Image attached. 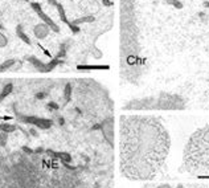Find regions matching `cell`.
I'll return each mask as SVG.
<instances>
[{
    "label": "cell",
    "mask_w": 209,
    "mask_h": 188,
    "mask_svg": "<svg viewBox=\"0 0 209 188\" xmlns=\"http://www.w3.org/2000/svg\"><path fill=\"white\" fill-rule=\"evenodd\" d=\"M58 123H60V125H61V126H62L64 123H65V121H64V118H60V119H58Z\"/></svg>",
    "instance_id": "cell-19"
},
{
    "label": "cell",
    "mask_w": 209,
    "mask_h": 188,
    "mask_svg": "<svg viewBox=\"0 0 209 188\" xmlns=\"http://www.w3.org/2000/svg\"><path fill=\"white\" fill-rule=\"evenodd\" d=\"M0 28H1V27H0Z\"/></svg>",
    "instance_id": "cell-22"
},
{
    "label": "cell",
    "mask_w": 209,
    "mask_h": 188,
    "mask_svg": "<svg viewBox=\"0 0 209 188\" xmlns=\"http://www.w3.org/2000/svg\"><path fill=\"white\" fill-rule=\"evenodd\" d=\"M29 134H32L33 137H37V131H36V129H33V127L29 130Z\"/></svg>",
    "instance_id": "cell-16"
},
{
    "label": "cell",
    "mask_w": 209,
    "mask_h": 188,
    "mask_svg": "<svg viewBox=\"0 0 209 188\" xmlns=\"http://www.w3.org/2000/svg\"><path fill=\"white\" fill-rule=\"evenodd\" d=\"M185 162L195 169H209V127L192 135L185 150Z\"/></svg>",
    "instance_id": "cell-2"
},
{
    "label": "cell",
    "mask_w": 209,
    "mask_h": 188,
    "mask_svg": "<svg viewBox=\"0 0 209 188\" xmlns=\"http://www.w3.org/2000/svg\"><path fill=\"white\" fill-rule=\"evenodd\" d=\"M49 107H50V109H58V106H57V105L54 104V102H50V104H49Z\"/></svg>",
    "instance_id": "cell-18"
},
{
    "label": "cell",
    "mask_w": 209,
    "mask_h": 188,
    "mask_svg": "<svg viewBox=\"0 0 209 188\" xmlns=\"http://www.w3.org/2000/svg\"><path fill=\"white\" fill-rule=\"evenodd\" d=\"M52 158H56V159H60L62 163H70L73 160V158H72V155L70 154H68V152H54L53 151V154H52Z\"/></svg>",
    "instance_id": "cell-7"
},
{
    "label": "cell",
    "mask_w": 209,
    "mask_h": 188,
    "mask_svg": "<svg viewBox=\"0 0 209 188\" xmlns=\"http://www.w3.org/2000/svg\"><path fill=\"white\" fill-rule=\"evenodd\" d=\"M70 91H72V86H70V85H66V88H65V97L66 98H69Z\"/></svg>",
    "instance_id": "cell-15"
},
{
    "label": "cell",
    "mask_w": 209,
    "mask_h": 188,
    "mask_svg": "<svg viewBox=\"0 0 209 188\" xmlns=\"http://www.w3.org/2000/svg\"><path fill=\"white\" fill-rule=\"evenodd\" d=\"M155 107H159V109H181V107H184V102L177 95L163 94V95H160L159 101L156 102Z\"/></svg>",
    "instance_id": "cell-3"
},
{
    "label": "cell",
    "mask_w": 209,
    "mask_h": 188,
    "mask_svg": "<svg viewBox=\"0 0 209 188\" xmlns=\"http://www.w3.org/2000/svg\"><path fill=\"white\" fill-rule=\"evenodd\" d=\"M0 130L3 132H7V134H10V132H13L17 130V126L16 125H11V123H3V125H0Z\"/></svg>",
    "instance_id": "cell-8"
},
{
    "label": "cell",
    "mask_w": 209,
    "mask_h": 188,
    "mask_svg": "<svg viewBox=\"0 0 209 188\" xmlns=\"http://www.w3.org/2000/svg\"><path fill=\"white\" fill-rule=\"evenodd\" d=\"M44 97H45L44 94H37V98H44Z\"/></svg>",
    "instance_id": "cell-21"
},
{
    "label": "cell",
    "mask_w": 209,
    "mask_h": 188,
    "mask_svg": "<svg viewBox=\"0 0 209 188\" xmlns=\"http://www.w3.org/2000/svg\"><path fill=\"white\" fill-rule=\"evenodd\" d=\"M12 91V84H8V85H5L4 86V89H3V91L0 93V101H3L4 98L8 95V94Z\"/></svg>",
    "instance_id": "cell-9"
},
{
    "label": "cell",
    "mask_w": 209,
    "mask_h": 188,
    "mask_svg": "<svg viewBox=\"0 0 209 188\" xmlns=\"http://www.w3.org/2000/svg\"><path fill=\"white\" fill-rule=\"evenodd\" d=\"M48 1H49L50 4H53V5H56V4H57V3H56V0H48Z\"/></svg>",
    "instance_id": "cell-20"
},
{
    "label": "cell",
    "mask_w": 209,
    "mask_h": 188,
    "mask_svg": "<svg viewBox=\"0 0 209 188\" xmlns=\"http://www.w3.org/2000/svg\"><path fill=\"white\" fill-rule=\"evenodd\" d=\"M7 44H8V38H7V36L4 35V33H1V32H0V48L5 47Z\"/></svg>",
    "instance_id": "cell-13"
},
{
    "label": "cell",
    "mask_w": 209,
    "mask_h": 188,
    "mask_svg": "<svg viewBox=\"0 0 209 188\" xmlns=\"http://www.w3.org/2000/svg\"><path fill=\"white\" fill-rule=\"evenodd\" d=\"M21 121H23L24 123H28V125H31V126H36V127H38V129H42V130L49 129L50 126L53 125V121H50V119L37 118V117H33V115L21 117Z\"/></svg>",
    "instance_id": "cell-4"
},
{
    "label": "cell",
    "mask_w": 209,
    "mask_h": 188,
    "mask_svg": "<svg viewBox=\"0 0 209 188\" xmlns=\"http://www.w3.org/2000/svg\"><path fill=\"white\" fill-rule=\"evenodd\" d=\"M13 64H15V61H13V60H10V61H5V62H4L3 65L0 66V70H1V72H3V70H7L8 68H11V66L13 65Z\"/></svg>",
    "instance_id": "cell-12"
},
{
    "label": "cell",
    "mask_w": 209,
    "mask_h": 188,
    "mask_svg": "<svg viewBox=\"0 0 209 188\" xmlns=\"http://www.w3.org/2000/svg\"><path fill=\"white\" fill-rule=\"evenodd\" d=\"M17 36H19V37L21 38V40L24 41V43H27V44H31V41H29L28 36H27V35H25V33H24V32H23V29L20 28V27H19V28H17Z\"/></svg>",
    "instance_id": "cell-10"
},
{
    "label": "cell",
    "mask_w": 209,
    "mask_h": 188,
    "mask_svg": "<svg viewBox=\"0 0 209 188\" xmlns=\"http://www.w3.org/2000/svg\"><path fill=\"white\" fill-rule=\"evenodd\" d=\"M49 32H50V27L48 24H45V23H40V24H37L33 28L34 36L37 38H40V40L47 37V36L49 35Z\"/></svg>",
    "instance_id": "cell-6"
},
{
    "label": "cell",
    "mask_w": 209,
    "mask_h": 188,
    "mask_svg": "<svg viewBox=\"0 0 209 188\" xmlns=\"http://www.w3.org/2000/svg\"><path fill=\"white\" fill-rule=\"evenodd\" d=\"M81 8L91 16L93 13H97L99 11V4H98L97 0H82Z\"/></svg>",
    "instance_id": "cell-5"
},
{
    "label": "cell",
    "mask_w": 209,
    "mask_h": 188,
    "mask_svg": "<svg viewBox=\"0 0 209 188\" xmlns=\"http://www.w3.org/2000/svg\"><path fill=\"white\" fill-rule=\"evenodd\" d=\"M34 152H36V154H42V152H44V148H42V147H37L36 150H34Z\"/></svg>",
    "instance_id": "cell-17"
},
{
    "label": "cell",
    "mask_w": 209,
    "mask_h": 188,
    "mask_svg": "<svg viewBox=\"0 0 209 188\" xmlns=\"http://www.w3.org/2000/svg\"><path fill=\"white\" fill-rule=\"evenodd\" d=\"M21 150L24 151L25 154H28V155H31V154H33V152H34V151L32 150V148H29L28 146H23V147H21Z\"/></svg>",
    "instance_id": "cell-14"
},
{
    "label": "cell",
    "mask_w": 209,
    "mask_h": 188,
    "mask_svg": "<svg viewBox=\"0 0 209 188\" xmlns=\"http://www.w3.org/2000/svg\"><path fill=\"white\" fill-rule=\"evenodd\" d=\"M169 151V135L151 117H131L121 121V169L132 180L152 179Z\"/></svg>",
    "instance_id": "cell-1"
},
{
    "label": "cell",
    "mask_w": 209,
    "mask_h": 188,
    "mask_svg": "<svg viewBox=\"0 0 209 188\" xmlns=\"http://www.w3.org/2000/svg\"><path fill=\"white\" fill-rule=\"evenodd\" d=\"M7 141H8V134L1 131V132H0V146H1V147H4V146L7 144Z\"/></svg>",
    "instance_id": "cell-11"
}]
</instances>
